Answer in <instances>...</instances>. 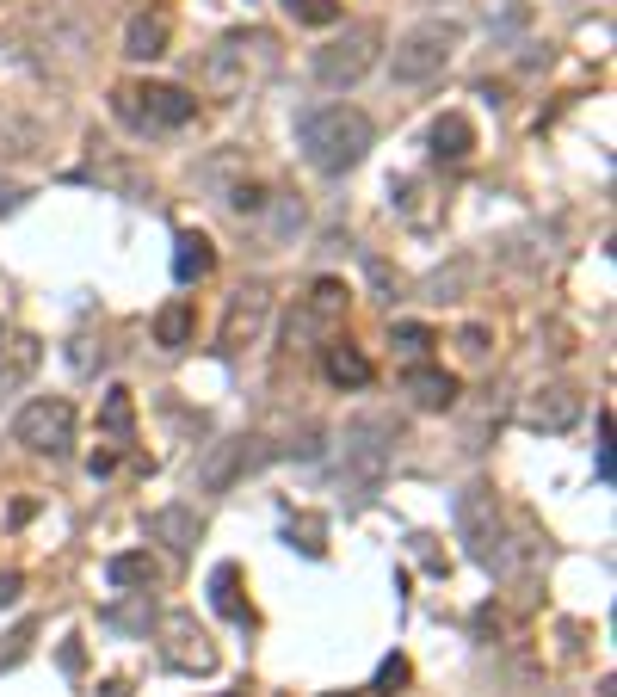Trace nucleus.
I'll return each instance as SVG.
<instances>
[{
  "label": "nucleus",
  "mask_w": 617,
  "mask_h": 697,
  "mask_svg": "<svg viewBox=\"0 0 617 697\" xmlns=\"http://www.w3.org/2000/svg\"><path fill=\"white\" fill-rule=\"evenodd\" d=\"M272 68H278V38L272 31H260V25L223 31L198 62V87L210 99H247V93H260L272 81Z\"/></svg>",
  "instance_id": "1"
},
{
  "label": "nucleus",
  "mask_w": 617,
  "mask_h": 697,
  "mask_svg": "<svg viewBox=\"0 0 617 697\" xmlns=\"http://www.w3.org/2000/svg\"><path fill=\"white\" fill-rule=\"evenodd\" d=\"M371 118L358 105H315V112L297 118V149L315 173H352L371 155Z\"/></svg>",
  "instance_id": "2"
},
{
  "label": "nucleus",
  "mask_w": 617,
  "mask_h": 697,
  "mask_svg": "<svg viewBox=\"0 0 617 697\" xmlns=\"http://www.w3.org/2000/svg\"><path fill=\"white\" fill-rule=\"evenodd\" d=\"M395 438H402V426H395L389 414H358L340 432V482H346V494H358V500L377 494L383 469L395 457Z\"/></svg>",
  "instance_id": "3"
},
{
  "label": "nucleus",
  "mask_w": 617,
  "mask_h": 697,
  "mask_svg": "<svg viewBox=\"0 0 617 697\" xmlns=\"http://www.w3.org/2000/svg\"><path fill=\"white\" fill-rule=\"evenodd\" d=\"M457 44H463V25H451V19L414 25L408 38L395 44V56H389L395 87H426V81H439L445 68H451V56H457Z\"/></svg>",
  "instance_id": "4"
},
{
  "label": "nucleus",
  "mask_w": 617,
  "mask_h": 697,
  "mask_svg": "<svg viewBox=\"0 0 617 697\" xmlns=\"http://www.w3.org/2000/svg\"><path fill=\"white\" fill-rule=\"evenodd\" d=\"M112 112L130 124V130H186L198 118V99L186 87H167V81H136V87H118L112 93Z\"/></svg>",
  "instance_id": "5"
},
{
  "label": "nucleus",
  "mask_w": 617,
  "mask_h": 697,
  "mask_svg": "<svg viewBox=\"0 0 617 697\" xmlns=\"http://www.w3.org/2000/svg\"><path fill=\"white\" fill-rule=\"evenodd\" d=\"M377 44H383V31L377 25H346L334 44H321L309 56V75L315 87H328V93H346L371 75V62H377Z\"/></svg>",
  "instance_id": "6"
},
{
  "label": "nucleus",
  "mask_w": 617,
  "mask_h": 697,
  "mask_svg": "<svg viewBox=\"0 0 617 697\" xmlns=\"http://www.w3.org/2000/svg\"><path fill=\"white\" fill-rule=\"evenodd\" d=\"M346 309H352V290L340 278H315V290L303 297V309L290 315V346H328L340 340V327H346Z\"/></svg>",
  "instance_id": "7"
},
{
  "label": "nucleus",
  "mask_w": 617,
  "mask_h": 697,
  "mask_svg": "<svg viewBox=\"0 0 617 697\" xmlns=\"http://www.w3.org/2000/svg\"><path fill=\"white\" fill-rule=\"evenodd\" d=\"M13 438L25 451H38V457H68L75 451V401H62V395H38L31 408L13 420Z\"/></svg>",
  "instance_id": "8"
},
{
  "label": "nucleus",
  "mask_w": 617,
  "mask_h": 697,
  "mask_svg": "<svg viewBox=\"0 0 617 697\" xmlns=\"http://www.w3.org/2000/svg\"><path fill=\"white\" fill-rule=\"evenodd\" d=\"M500 531H506V506H500V494H494L488 482H469V488L457 494V537H463V549H469V562H476V568H488Z\"/></svg>",
  "instance_id": "9"
},
{
  "label": "nucleus",
  "mask_w": 617,
  "mask_h": 697,
  "mask_svg": "<svg viewBox=\"0 0 617 697\" xmlns=\"http://www.w3.org/2000/svg\"><path fill=\"white\" fill-rule=\"evenodd\" d=\"M266 463H272V445H266V438H253V432H241V438H223V445L204 451V463L192 469V482H198L204 494H229L241 475L266 469Z\"/></svg>",
  "instance_id": "10"
},
{
  "label": "nucleus",
  "mask_w": 617,
  "mask_h": 697,
  "mask_svg": "<svg viewBox=\"0 0 617 697\" xmlns=\"http://www.w3.org/2000/svg\"><path fill=\"white\" fill-rule=\"evenodd\" d=\"M161 660H167L173 673H210V667H216V648H210V636L198 630L192 611H167V617H161Z\"/></svg>",
  "instance_id": "11"
},
{
  "label": "nucleus",
  "mask_w": 617,
  "mask_h": 697,
  "mask_svg": "<svg viewBox=\"0 0 617 697\" xmlns=\"http://www.w3.org/2000/svg\"><path fill=\"white\" fill-rule=\"evenodd\" d=\"M580 414H587V395H580L574 383H543V389L525 395L519 426H525V432H568Z\"/></svg>",
  "instance_id": "12"
},
{
  "label": "nucleus",
  "mask_w": 617,
  "mask_h": 697,
  "mask_svg": "<svg viewBox=\"0 0 617 697\" xmlns=\"http://www.w3.org/2000/svg\"><path fill=\"white\" fill-rule=\"evenodd\" d=\"M266 321H272V290L266 284H241L235 297H229V315H223V334H216V346L223 352H241L266 334Z\"/></svg>",
  "instance_id": "13"
},
{
  "label": "nucleus",
  "mask_w": 617,
  "mask_h": 697,
  "mask_svg": "<svg viewBox=\"0 0 617 697\" xmlns=\"http://www.w3.org/2000/svg\"><path fill=\"white\" fill-rule=\"evenodd\" d=\"M149 537H155V543H167L173 556H192V543L204 537L198 506H155V512H149Z\"/></svg>",
  "instance_id": "14"
},
{
  "label": "nucleus",
  "mask_w": 617,
  "mask_h": 697,
  "mask_svg": "<svg viewBox=\"0 0 617 697\" xmlns=\"http://www.w3.org/2000/svg\"><path fill=\"white\" fill-rule=\"evenodd\" d=\"M402 389L414 395V408H426V414H445L451 401H457V377L439 371V364H408V371H402Z\"/></svg>",
  "instance_id": "15"
},
{
  "label": "nucleus",
  "mask_w": 617,
  "mask_h": 697,
  "mask_svg": "<svg viewBox=\"0 0 617 697\" xmlns=\"http://www.w3.org/2000/svg\"><path fill=\"white\" fill-rule=\"evenodd\" d=\"M167 38H173V19L167 13H136L130 31H124V56L130 62H161L167 56Z\"/></svg>",
  "instance_id": "16"
},
{
  "label": "nucleus",
  "mask_w": 617,
  "mask_h": 697,
  "mask_svg": "<svg viewBox=\"0 0 617 697\" xmlns=\"http://www.w3.org/2000/svg\"><path fill=\"white\" fill-rule=\"evenodd\" d=\"M210 272H216V247H210V235L179 229V235H173V278H179V284H204Z\"/></svg>",
  "instance_id": "17"
},
{
  "label": "nucleus",
  "mask_w": 617,
  "mask_h": 697,
  "mask_svg": "<svg viewBox=\"0 0 617 697\" xmlns=\"http://www.w3.org/2000/svg\"><path fill=\"white\" fill-rule=\"evenodd\" d=\"M105 580H112L118 593H149V586L161 580V562L149 556V549H124V556L105 562Z\"/></svg>",
  "instance_id": "18"
},
{
  "label": "nucleus",
  "mask_w": 617,
  "mask_h": 697,
  "mask_svg": "<svg viewBox=\"0 0 617 697\" xmlns=\"http://www.w3.org/2000/svg\"><path fill=\"white\" fill-rule=\"evenodd\" d=\"M469 155H476V130H469V118H463V112H445L439 124H432V161L463 167Z\"/></svg>",
  "instance_id": "19"
},
{
  "label": "nucleus",
  "mask_w": 617,
  "mask_h": 697,
  "mask_svg": "<svg viewBox=\"0 0 617 697\" xmlns=\"http://www.w3.org/2000/svg\"><path fill=\"white\" fill-rule=\"evenodd\" d=\"M321 364H328V377L340 383V389H365L377 371H371V358L365 352H358L352 340H328V358H321Z\"/></svg>",
  "instance_id": "20"
},
{
  "label": "nucleus",
  "mask_w": 617,
  "mask_h": 697,
  "mask_svg": "<svg viewBox=\"0 0 617 697\" xmlns=\"http://www.w3.org/2000/svg\"><path fill=\"white\" fill-rule=\"evenodd\" d=\"M192 334H198V315H192V303H186V297H173V303L155 315V346H167V352H186V346H192Z\"/></svg>",
  "instance_id": "21"
},
{
  "label": "nucleus",
  "mask_w": 617,
  "mask_h": 697,
  "mask_svg": "<svg viewBox=\"0 0 617 697\" xmlns=\"http://www.w3.org/2000/svg\"><path fill=\"white\" fill-rule=\"evenodd\" d=\"M210 605H216V617H229V623H247L241 568H235V562H216V568H210Z\"/></svg>",
  "instance_id": "22"
},
{
  "label": "nucleus",
  "mask_w": 617,
  "mask_h": 697,
  "mask_svg": "<svg viewBox=\"0 0 617 697\" xmlns=\"http://www.w3.org/2000/svg\"><path fill=\"white\" fill-rule=\"evenodd\" d=\"M99 426L118 438V445H130V432H136V395L130 389H105L99 401Z\"/></svg>",
  "instance_id": "23"
},
{
  "label": "nucleus",
  "mask_w": 617,
  "mask_h": 697,
  "mask_svg": "<svg viewBox=\"0 0 617 697\" xmlns=\"http://www.w3.org/2000/svg\"><path fill=\"white\" fill-rule=\"evenodd\" d=\"M284 543L303 549V556H328V519H315V512H297V519L284 525Z\"/></svg>",
  "instance_id": "24"
},
{
  "label": "nucleus",
  "mask_w": 617,
  "mask_h": 697,
  "mask_svg": "<svg viewBox=\"0 0 617 697\" xmlns=\"http://www.w3.org/2000/svg\"><path fill=\"white\" fill-rule=\"evenodd\" d=\"M99 623H105V630H124V636L149 630V593H130V605H105Z\"/></svg>",
  "instance_id": "25"
},
{
  "label": "nucleus",
  "mask_w": 617,
  "mask_h": 697,
  "mask_svg": "<svg viewBox=\"0 0 617 697\" xmlns=\"http://www.w3.org/2000/svg\"><path fill=\"white\" fill-rule=\"evenodd\" d=\"M284 13L297 25H340V0H284Z\"/></svg>",
  "instance_id": "26"
},
{
  "label": "nucleus",
  "mask_w": 617,
  "mask_h": 697,
  "mask_svg": "<svg viewBox=\"0 0 617 697\" xmlns=\"http://www.w3.org/2000/svg\"><path fill=\"white\" fill-rule=\"evenodd\" d=\"M408 679H414V667H408V654H389V660H383V667H377V679H371V691H377V697H395V691H402Z\"/></svg>",
  "instance_id": "27"
},
{
  "label": "nucleus",
  "mask_w": 617,
  "mask_h": 697,
  "mask_svg": "<svg viewBox=\"0 0 617 697\" xmlns=\"http://www.w3.org/2000/svg\"><path fill=\"white\" fill-rule=\"evenodd\" d=\"M395 346L420 358V352H432V346H439V334H432L426 321H395Z\"/></svg>",
  "instance_id": "28"
},
{
  "label": "nucleus",
  "mask_w": 617,
  "mask_h": 697,
  "mask_svg": "<svg viewBox=\"0 0 617 697\" xmlns=\"http://www.w3.org/2000/svg\"><path fill=\"white\" fill-rule=\"evenodd\" d=\"M31 636H38V623H19V630L7 636V648H0V667H19L25 648H31Z\"/></svg>",
  "instance_id": "29"
},
{
  "label": "nucleus",
  "mask_w": 617,
  "mask_h": 697,
  "mask_svg": "<svg viewBox=\"0 0 617 697\" xmlns=\"http://www.w3.org/2000/svg\"><path fill=\"white\" fill-rule=\"evenodd\" d=\"M599 482H611V414H599Z\"/></svg>",
  "instance_id": "30"
},
{
  "label": "nucleus",
  "mask_w": 617,
  "mask_h": 697,
  "mask_svg": "<svg viewBox=\"0 0 617 697\" xmlns=\"http://www.w3.org/2000/svg\"><path fill=\"white\" fill-rule=\"evenodd\" d=\"M463 358H488V327H463Z\"/></svg>",
  "instance_id": "31"
},
{
  "label": "nucleus",
  "mask_w": 617,
  "mask_h": 697,
  "mask_svg": "<svg viewBox=\"0 0 617 697\" xmlns=\"http://www.w3.org/2000/svg\"><path fill=\"white\" fill-rule=\"evenodd\" d=\"M25 593V574H13V568H0V611H7L13 599Z\"/></svg>",
  "instance_id": "32"
},
{
  "label": "nucleus",
  "mask_w": 617,
  "mask_h": 697,
  "mask_svg": "<svg viewBox=\"0 0 617 697\" xmlns=\"http://www.w3.org/2000/svg\"><path fill=\"white\" fill-rule=\"evenodd\" d=\"M87 667V648L81 642H62V673H81Z\"/></svg>",
  "instance_id": "33"
},
{
  "label": "nucleus",
  "mask_w": 617,
  "mask_h": 697,
  "mask_svg": "<svg viewBox=\"0 0 617 697\" xmlns=\"http://www.w3.org/2000/svg\"><path fill=\"white\" fill-rule=\"evenodd\" d=\"M420 543V562L432 568V574H445V556H439V549H432V537H414Z\"/></svg>",
  "instance_id": "34"
},
{
  "label": "nucleus",
  "mask_w": 617,
  "mask_h": 697,
  "mask_svg": "<svg viewBox=\"0 0 617 697\" xmlns=\"http://www.w3.org/2000/svg\"><path fill=\"white\" fill-rule=\"evenodd\" d=\"M87 469H93V475H112V469H118V457H112V451H93V457H87Z\"/></svg>",
  "instance_id": "35"
},
{
  "label": "nucleus",
  "mask_w": 617,
  "mask_h": 697,
  "mask_svg": "<svg viewBox=\"0 0 617 697\" xmlns=\"http://www.w3.org/2000/svg\"><path fill=\"white\" fill-rule=\"evenodd\" d=\"M99 697H130V685H124V679H105V685H99Z\"/></svg>",
  "instance_id": "36"
},
{
  "label": "nucleus",
  "mask_w": 617,
  "mask_h": 697,
  "mask_svg": "<svg viewBox=\"0 0 617 697\" xmlns=\"http://www.w3.org/2000/svg\"><path fill=\"white\" fill-rule=\"evenodd\" d=\"M19 198H25V192H0V216H7V210H19Z\"/></svg>",
  "instance_id": "37"
},
{
  "label": "nucleus",
  "mask_w": 617,
  "mask_h": 697,
  "mask_svg": "<svg viewBox=\"0 0 617 697\" xmlns=\"http://www.w3.org/2000/svg\"><path fill=\"white\" fill-rule=\"evenodd\" d=\"M223 697H247V691H223Z\"/></svg>",
  "instance_id": "38"
}]
</instances>
